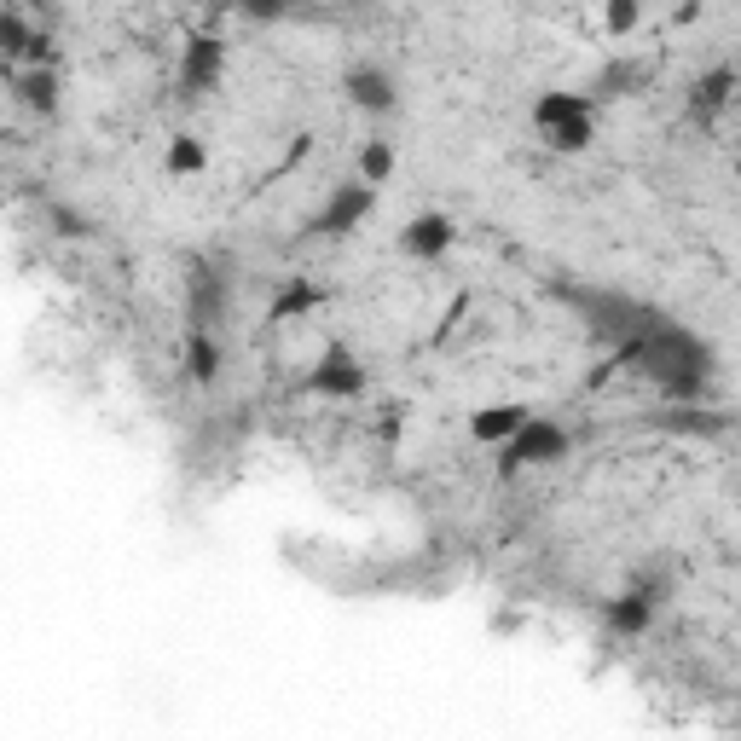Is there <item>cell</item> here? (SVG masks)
Here are the masks:
<instances>
[{
	"instance_id": "cell-1",
	"label": "cell",
	"mask_w": 741,
	"mask_h": 741,
	"mask_svg": "<svg viewBox=\"0 0 741 741\" xmlns=\"http://www.w3.org/2000/svg\"><path fill=\"white\" fill-rule=\"evenodd\" d=\"M539 134H545L550 145H562V151H579V145L591 139V105L574 99V93L539 99Z\"/></svg>"
},
{
	"instance_id": "cell-2",
	"label": "cell",
	"mask_w": 741,
	"mask_h": 741,
	"mask_svg": "<svg viewBox=\"0 0 741 741\" xmlns=\"http://www.w3.org/2000/svg\"><path fill=\"white\" fill-rule=\"evenodd\" d=\"M348 93H354L359 105H371V110H388V105H394V82H388L377 64H359L354 76H348Z\"/></svg>"
},
{
	"instance_id": "cell-3",
	"label": "cell",
	"mask_w": 741,
	"mask_h": 741,
	"mask_svg": "<svg viewBox=\"0 0 741 741\" xmlns=\"http://www.w3.org/2000/svg\"><path fill=\"white\" fill-rule=\"evenodd\" d=\"M446 244H452V226H446L440 215L412 220V232H406V249H412V255H440Z\"/></svg>"
},
{
	"instance_id": "cell-4",
	"label": "cell",
	"mask_w": 741,
	"mask_h": 741,
	"mask_svg": "<svg viewBox=\"0 0 741 741\" xmlns=\"http://www.w3.org/2000/svg\"><path fill=\"white\" fill-rule=\"evenodd\" d=\"M220 70V41H192V53H186V82H209Z\"/></svg>"
},
{
	"instance_id": "cell-5",
	"label": "cell",
	"mask_w": 741,
	"mask_h": 741,
	"mask_svg": "<svg viewBox=\"0 0 741 741\" xmlns=\"http://www.w3.org/2000/svg\"><path fill=\"white\" fill-rule=\"evenodd\" d=\"M18 93H24L35 110H53V99H58V76L53 70H29L24 82H18Z\"/></svg>"
},
{
	"instance_id": "cell-6",
	"label": "cell",
	"mask_w": 741,
	"mask_h": 741,
	"mask_svg": "<svg viewBox=\"0 0 741 741\" xmlns=\"http://www.w3.org/2000/svg\"><path fill=\"white\" fill-rule=\"evenodd\" d=\"M730 87H736V70H713V76H707V82L695 87V105H701V110H713V105H724V99H730Z\"/></svg>"
},
{
	"instance_id": "cell-7",
	"label": "cell",
	"mask_w": 741,
	"mask_h": 741,
	"mask_svg": "<svg viewBox=\"0 0 741 741\" xmlns=\"http://www.w3.org/2000/svg\"><path fill=\"white\" fill-rule=\"evenodd\" d=\"M388 163H394V157H388V145H383V139H371V145L359 151V168H365V180H371V186H377V180L388 174Z\"/></svg>"
},
{
	"instance_id": "cell-8",
	"label": "cell",
	"mask_w": 741,
	"mask_h": 741,
	"mask_svg": "<svg viewBox=\"0 0 741 741\" xmlns=\"http://www.w3.org/2000/svg\"><path fill=\"white\" fill-rule=\"evenodd\" d=\"M168 168H203V145L197 139H174L168 145Z\"/></svg>"
},
{
	"instance_id": "cell-9",
	"label": "cell",
	"mask_w": 741,
	"mask_h": 741,
	"mask_svg": "<svg viewBox=\"0 0 741 741\" xmlns=\"http://www.w3.org/2000/svg\"><path fill=\"white\" fill-rule=\"evenodd\" d=\"M18 47H35V35H24L18 18H0V53H18Z\"/></svg>"
},
{
	"instance_id": "cell-10",
	"label": "cell",
	"mask_w": 741,
	"mask_h": 741,
	"mask_svg": "<svg viewBox=\"0 0 741 741\" xmlns=\"http://www.w3.org/2000/svg\"><path fill=\"white\" fill-rule=\"evenodd\" d=\"M632 24H637L632 6H614V12H608V29H632Z\"/></svg>"
}]
</instances>
